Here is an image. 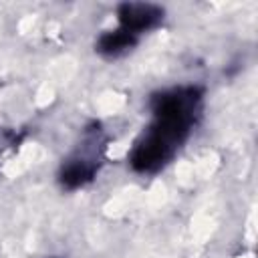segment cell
<instances>
[{"label":"cell","mask_w":258,"mask_h":258,"mask_svg":"<svg viewBox=\"0 0 258 258\" xmlns=\"http://www.w3.org/2000/svg\"><path fill=\"white\" fill-rule=\"evenodd\" d=\"M189 127L153 119L141 139L129 153V165L137 173H155L175 155L177 147L189 135Z\"/></svg>","instance_id":"obj_1"},{"label":"cell","mask_w":258,"mask_h":258,"mask_svg":"<svg viewBox=\"0 0 258 258\" xmlns=\"http://www.w3.org/2000/svg\"><path fill=\"white\" fill-rule=\"evenodd\" d=\"M163 16H165V10L149 2H123L117 6L119 26L129 30L135 36L157 28L163 22Z\"/></svg>","instance_id":"obj_2"},{"label":"cell","mask_w":258,"mask_h":258,"mask_svg":"<svg viewBox=\"0 0 258 258\" xmlns=\"http://www.w3.org/2000/svg\"><path fill=\"white\" fill-rule=\"evenodd\" d=\"M97 171V163L87 155H75L67 159L58 171V181L64 189H79L87 185Z\"/></svg>","instance_id":"obj_3"},{"label":"cell","mask_w":258,"mask_h":258,"mask_svg":"<svg viewBox=\"0 0 258 258\" xmlns=\"http://www.w3.org/2000/svg\"><path fill=\"white\" fill-rule=\"evenodd\" d=\"M135 44H137V36L131 34L129 30L117 26L113 30H105L97 38L95 50L105 58H117V56H123L125 52H129Z\"/></svg>","instance_id":"obj_4"}]
</instances>
